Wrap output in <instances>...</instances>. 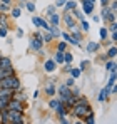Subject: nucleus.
<instances>
[{
  "mask_svg": "<svg viewBox=\"0 0 117 124\" xmlns=\"http://www.w3.org/2000/svg\"><path fill=\"white\" fill-rule=\"evenodd\" d=\"M97 50H99V44L97 42H89V44H87V52L92 54V52H97Z\"/></svg>",
  "mask_w": 117,
  "mask_h": 124,
  "instance_id": "14",
  "label": "nucleus"
},
{
  "mask_svg": "<svg viewBox=\"0 0 117 124\" xmlns=\"http://www.w3.org/2000/svg\"><path fill=\"white\" fill-rule=\"evenodd\" d=\"M20 14H22V10H20V8H14L10 15H12L14 19H19V17H20Z\"/></svg>",
  "mask_w": 117,
  "mask_h": 124,
  "instance_id": "35",
  "label": "nucleus"
},
{
  "mask_svg": "<svg viewBox=\"0 0 117 124\" xmlns=\"http://www.w3.org/2000/svg\"><path fill=\"white\" fill-rule=\"evenodd\" d=\"M47 14H49V15L55 14V5H50V7H47Z\"/></svg>",
  "mask_w": 117,
  "mask_h": 124,
  "instance_id": "41",
  "label": "nucleus"
},
{
  "mask_svg": "<svg viewBox=\"0 0 117 124\" xmlns=\"http://www.w3.org/2000/svg\"><path fill=\"white\" fill-rule=\"evenodd\" d=\"M70 76H72V77H74V79H75V77H79V76H80V69H75V67H72V69H70Z\"/></svg>",
  "mask_w": 117,
  "mask_h": 124,
  "instance_id": "30",
  "label": "nucleus"
},
{
  "mask_svg": "<svg viewBox=\"0 0 117 124\" xmlns=\"http://www.w3.org/2000/svg\"><path fill=\"white\" fill-rule=\"evenodd\" d=\"M0 2H2V3H5V5H10V2H12V0H0Z\"/></svg>",
  "mask_w": 117,
  "mask_h": 124,
  "instance_id": "51",
  "label": "nucleus"
},
{
  "mask_svg": "<svg viewBox=\"0 0 117 124\" xmlns=\"http://www.w3.org/2000/svg\"><path fill=\"white\" fill-rule=\"evenodd\" d=\"M72 59H74V55H72L70 52H64V62H65V64H70Z\"/></svg>",
  "mask_w": 117,
  "mask_h": 124,
  "instance_id": "24",
  "label": "nucleus"
},
{
  "mask_svg": "<svg viewBox=\"0 0 117 124\" xmlns=\"http://www.w3.org/2000/svg\"><path fill=\"white\" fill-rule=\"evenodd\" d=\"M8 76H15V74H14L12 65H10V67H7V69H0V81H2V79H5V77H8Z\"/></svg>",
  "mask_w": 117,
  "mask_h": 124,
  "instance_id": "8",
  "label": "nucleus"
},
{
  "mask_svg": "<svg viewBox=\"0 0 117 124\" xmlns=\"http://www.w3.org/2000/svg\"><path fill=\"white\" fill-rule=\"evenodd\" d=\"M8 101H10V99H7V97H0V107H2V109H7Z\"/></svg>",
  "mask_w": 117,
  "mask_h": 124,
  "instance_id": "33",
  "label": "nucleus"
},
{
  "mask_svg": "<svg viewBox=\"0 0 117 124\" xmlns=\"http://www.w3.org/2000/svg\"><path fill=\"white\" fill-rule=\"evenodd\" d=\"M64 7H65V10H74V8H75V7H77V3H75V2H74V0H67V2H65V5H64Z\"/></svg>",
  "mask_w": 117,
  "mask_h": 124,
  "instance_id": "20",
  "label": "nucleus"
},
{
  "mask_svg": "<svg viewBox=\"0 0 117 124\" xmlns=\"http://www.w3.org/2000/svg\"><path fill=\"white\" fill-rule=\"evenodd\" d=\"M64 20H65V23H67L70 29L75 27V22H74V19H72V14H65V15H64Z\"/></svg>",
  "mask_w": 117,
  "mask_h": 124,
  "instance_id": "12",
  "label": "nucleus"
},
{
  "mask_svg": "<svg viewBox=\"0 0 117 124\" xmlns=\"http://www.w3.org/2000/svg\"><path fill=\"white\" fill-rule=\"evenodd\" d=\"M100 3H102L104 7H107V3H109V0H100Z\"/></svg>",
  "mask_w": 117,
  "mask_h": 124,
  "instance_id": "50",
  "label": "nucleus"
},
{
  "mask_svg": "<svg viewBox=\"0 0 117 124\" xmlns=\"http://www.w3.org/2000/svg\"><path fill=\"white\" fill-rule=\"evenodd\" d=\"M10 65L12 64H10V59L8 57H0V69H7Z\"/></svg>",
  "mask_w": 117,
  "mask_h": 124,
  "instance_id": "16",
  "label": "nucleus"
},
{
  "mask_svg": "<svg viewBox=\"0 0 117 124\" xmlns=\"http://www.w3.org/2000/svg\"><path fill=\"white\" fill-rule=\"evenodd\" d=\"M50 20H52L54 25H57L58 20H60V15H58V14H52V15H50Z\"/></svg>",
  "mask_w": 117,
  "mask_h": 124,
  "instance_id": "32",
  "label": "nucleus"
},
{
  "mask_svg": "<svg viewBox=\"0 0 117 124\" xmlns=\"http://www.w3.org/2000/svg\"><path fill=\"white\" fill-rule=\"evenodd\" d=\"M57 49H58V52H65V49H67V44H65V42H58Z\"/></svg>",
  "mask_w": 117,
  "mask_h": 124,
  "instance_id": "36",
  "label": "nucleus"
},
{
  "mask_svg": "<svg viewBox=\"0 0 117 124\" xmlns=\"http://www.w3.org/2000/svg\"><path fill=\"white\" fill-rule=\"evenodd\" d=\"M116 81H117V70H114V72L110 74V79H109V82H107V87L110 89V87L116 84Z\"/></svg>",
  "mask_w": 117,
  "mask_h": 124,
  "instance_id": "19",
  "label": "nucleus"
},
{
  "mask_svg": "<svg viewBox=\"0 0 117 124\" xmlns=\"http://www.w3.org/2000/svg\"><path fill=\"white\" fill-rule=\"evenodd\" d=\"M60 124H69V121L65 117H60Z\"/></svg>",
  "mask_w": 117,
  "mask_h": 124,
  "instance_id": "47",
  "label": "nucleus"
},
{
  "mask_svg": "<svg viewBox=\"0 0 117 124\" xmlns=\"http://www.w3.org/2000/svg\"><path fill=\"white\" fill-rule=\"evenodd\" d=\"M0 87L17 91V89H20V81L15 77V76H8V77H5V79H2V81H0Z\"/></svg>",
  "mask_w": 117,
  "mask_h": 124,
  "instance_id": "2",
  "label": "nucleus"
},
{
  "mask_svg": "<svg viewBox=\"0 0 117 124\" xmlns=\"http://www.w3.org/2000/svg\"><path fill=\"white\" fill-rule=\"evenodd\" d=\"M107 34H109V32H107V29H105V27H102V29L99 30V35H100V39H102V40H104V39H107Z\"/></svg>",
  "mask_w": 117,
  "mask_h": 124,
  "instance_id": "31",
  "label": "nucleus"
},
{
  "mask_svg": "<svg viewBox=\"0 0 117 124\" xmlns=\"http://www.w3.org/2000/svg\"><path fill=\"white\" fill-rule=\"evenodd\" d=\"M42 39H44V42H50L52 39H54V35L49 32V34H45V35H42Z\"/></svg>",
  "mask_w": 117,
  "mask_h": 124,
  "instance_id": "39",
  "label": "nucleus"
},
{
  "mask_svg": "<svg viewBox=\"0 0 117 124\" xmlns=\"http://www.w3.org/2000/svg\"><path fill=\"white\" fill-rule=\"evenodd\" d=\"M105 67H107V70H109V72H114V70H117V64H116L114 61L107 62V65H105Z\"/></svg>",
  "mask_w": 117,
  "mask_h": 124,
  "instance_id": "23",
  "label": "nucleus"
},
{
  "mask_svg": "<svg viewBox=\"0 0 117 124\" xmlns=\"http://www.w3.org/2000/svg\"><path fill=\"white\" fill-rule=\"evenodd\" d=\"M55 111H57V114L60 116V117H65V114H67V109H65V104H64V102L60 104Z\"/></svg>",
  "mask_w": 117,
  "mask_h": 124,
  "instance_id": "18",
  "label": "nucleus"
},
{
  "mask_svg": "<svg viewBox=\"0 0 117 124\" xmlns=\"http://www.w3.org/2000/svg\"><path fill=\"white\" fill-rule=\"evenodd\" d=\"M10 124H23V121H17V123H10Z\"/></svg>",
  "mask_w": 117,
  "mask_h": 124,
  "instance_id": "52",
  "label": "nucleus"
},
{
  "mask_svg": "<svg viewBox=\"0 0 117 124\" xmlns=\"http://www.w3.org/2000/svg\"><path fill=\"white\" fill-rule=\"evenodd\" d=\"M55 64H64V52H58L55 54Z\"/></svg>",
  "mask_w": 117,
  "mask_h": 124,
  "instance_id": "26",
  "label": "nucleus"
},
{
  "mask_svg": "<svg viewBox=\"0 0 117 124\" xmlns=\"http://www.w3.org/2000/svg\"><path fill=\"white\" fill-rule=\"evenodd\" d=\"M58 96H60V101H62V102H65V101H67L70 96H74V94H72V91L69 89V85L62 84V85L58 87Z\"/></svg>",
  "mask_w": 117,
  "mask_h": 124,
  "instance_id": "3",
  "label": "nucleus"
},
{
  "mask_svg": "<svg viewBox=\"0 0 117 124\" xmlns=\"http://www.w3.org/2000/svg\"><path fill=\"white\" fill-rule=\"evenodd\" d=\"M75 124H84V123H75Z\"/></svg>",
  "mask_w": 117,
  "mask_h": 124,
  "instance_id": "53",
  "label": "nucleus"
},
{
  "mask_svg": "<svg viewBox=\"0 0 117 124\" xmlns=\"http://www.w3.org/2000/svg\"><path fill=\"white\" fill-rule=\"evenodd\" d=\"M112 32H117V22H110V27H109Z\"/></svg>",
  "mask_w": 117,
  "mask_h": 124,
  "instance_id": "44",
  "label": "nucleus"
},
{
  "mask_svg": "<svg viewBox=\"0 0 117 124\" xmlns=\"http://www.w3.org/2000/svg\"><path fill=\"white\" fill-rule=\"evenodd\" d=\"M8 34V27H0V37H7Z\"/></svg>",
  "mask_w": 117,
  "mask_h": 124,
  "instance_id": "38",
  "label": "nucleus"
},
{
  "mask_svg": "<svg viewBox=\"0 0 117 124\" xmlns=\"http://www.w3.org/2000/svg\"><path fill=\"white\" fill-rule=\"evenodd\" d=\"M7 116L10 123H17V121H23V112L22 111H10L7 109Z\"/></svg>",
  "mask_w": 117,
  "mask_h": 124,
  "instance_id": "4",
  "label": "nucleus"
},
{
  "mask_svg": "<svg viewBox=\"0 0 117 124\" xmlns=\"http://www.w3.org/2000/svg\"><path fill=\"white\" fill-rule=\"evenodd\" d=\"M116 55H117V47H110L109 52H107V57H109V59H114Z\"/></svg>",
  "mask_w": 117,
  "mask_h": 124,
  "instance_id": "25",
  "label": "nucleus"
},
{
  "mask_svg": "<svg viewBox=\"0 0 117 124\" xmlns=\"http://www.w3.org/2000/svg\"><path fill=\"white\" fill-rule=\"evenodd\" d=\"M12 99H17V101H20V102H23V101H25V96H23L22 92H15V91H14Z\"/></svg>",
  "mask_w": 117,
  "mask_h": 124,
  "instance_id": "22",
  "label": "nucleus"
},
{
  "mask_svg": "<svg viewBox=\"0 0 117 124\" xmlns=\"http://www.w3.org/2000/svg\"><path fill=\"white\" fill-rule=\"evenodd\" d=\"M0 25L2 27H8V23H7V14H0Z\"/></svg>",
  "mask_w": 117,
  "mask_h": 124,
  "instance_id": "27",
  "label": "nucleus"
},
{
  "mask_svg": "<svg viewBox=\"0 0 117 124\" xmlns=\"http://www.w3.org/2000/svg\"><path fill=\"white\" fill-rule=\"evenodd\" d=\"M17 35H19V37H22V35H23V30H22V29H19V30H17Z\"/></svg>",
  "mask_w": 117,
  "mask_h": 124,
  "instance_id": "49",
  "label": "nucleus"
},
{
  "mask_svg": "<svg viewBox=\"0 0 117 124\" xmlns=\"http://www.w3.org/2000/svg\"><path fill=\"white\" fill-rule=\"evenodd\" d=\"M32 22H34V25H35V27L45 29V30H47V27H49V23L44 20V19H40V17H32Z\"/></svg>",
  "mask_w": 117,
  "mask_h": 124,
  "instance_id": "7",
  "label": "nucleus"
},
{
  "mask_svg": "<svg viewBox=\"0 0 117 124\" xmlns=\"http://www.w3.org/2000/svg\"><path fill=\"white\" fill-rule=\"evenodd\" d=\"M45 92H47L49 96H55V85H54V84H47Z\"/></svg>",
  "mask_w": 117,
  "mask_h": 124,
  "instance_id": "21",
  "label": "nucleus"
},
{
  "mask_svg": "<svg viewBox=\"0 0 117 124\" xmlns=\"http://www.w3.org/2000/svg\"><path fill=\"white\" fill-rule=\"evenodd\" d=\"M117 92V85H112V87H110V94H116Z\"/></svg>",
  "mask_w": 117,
  "mask_h": 124,
  "instance_id": "46",
  "label": "nucleus"
},
{
  "mask_svg": "<svg viewBox=\"0 0 117 124\" xmlns=\"http://www.w3.org/2000/svg\"><path fill=\"white\" fill-rule=\"evenodd\" d=\"M112 40L117 42V32H112Z\"/></svg>",
  "mask_w": 117,
  "mask_h": 124,
  "instance_id": "48",
  "label": "nucleus"
},
{
  "mask_svg": "<svg viewBox=\"0 0 117 124\" xmlns=\"http://www.w3.org/2000/svg\"><path fill=\"white\" fill-rule=\"evenodd\" d=\"M74 81H75L74 77H70V79H67V82H65V85H69V87H72V85H74Z\"/></svg>",
  "mask_w": 117,
  "mask_h": 124,
  "instance_id": "45",
  "label": "nucleus"
},
{
  "mask_svg": "<svg viewBox=\"0 0 117 124\" xmlns=\"http://www.w3.org/2000/svg\"><path fill=\"white\" fill-rule=\"evenodd\" d=\"M60 35H62V37H64L65 40L69 42V44H74V45H80V44H79V42H75V40H74V39H72V35H70V34H67V32H62Z\"/></svg>",
  "mask_w": 117,
  "mask_h": 124,
  "instance_id": "17",
  "label": "nucleus"
},
{
  "mask_svg": "<svg viewBox=\"0 0 117 124\" xmlns=\"http://www.w3.org/2000/svg\"><path fill=\"white\" fill-rule=\"evenodd\" d=\"M72 107H74V109H72V114H74L75 117H87L89 114H92V109H90V106H89V102H87L85 97L75 99V104H74Z\"/></svg>",
  "mask_w": 117,
  "mask_h": 124,
  "instance_id": "1",
  "label": "nucleus"
},
{
  "mask_svg": "<svg viewBox=\"0 0 117 124\" xmlns=\"http://www.w3.org/2000/svg\"><path fill=\"white\" fill-rule=\"evenodd\" d=\"M109 94H110V89H109V87H105V89H102V91L99 92L97 99H99V101H100V102H104V101L107 99V96H109Z\"/></svg>",
  "mask_w": 117,
  "mask_h": 124,
  "instance_id": "9",
  "label": "nucleus"
},
{
  "mask_svg": "<svg viewBox=\"0 0 117 124\" xmlns=\"http://www.w3.org/2000/svg\"><path fill=\"white\" fill-rule=\"evenodd\" d=\"M85 124H95V121H94V114H89V116L85 117Z\"/></svg>",
  "mask_w": 117,
  "mask_h": 124,
  "instance_id": "37",
  "label": "nucleus"
},
{
  "mask_svg": "<svg viewBox=\"0 0 117 124\" xmlns=\"http://www.w3.org/2000/svg\"><path fill=\"white\" fill-rule=\"evenodd\" d=\"M65 2H67V0H57L54 5H55V7H64V5H65Z\"/></svg>",
  "mask_w": 117,
  "mask_h": 124,
  "instance_id": "43",
  "label": "nucleus"
},
{
  "mask_svg": "<svg viewBox=\"0 0 117 124\" xmlns=\"http://www.w3.org/2000/svg\"><path fill=\"white\" fill-rule=\"evenodd\" d=\"M80 27H82V30H84V32H87V30L90 29V27H89V22H87V20H80Z\"/></svg>",
  "mask_w": 117,
  "mask_h": 124,
  "instance_id": "34",
  "label": "nucleus"
},
{
  "mask_svg": "<svg viewBox=\"0 0 117 124\" xmlns=\"http://www.w3.org/2000/svg\"><path fill=\"white\" fill-rule=\"evenodd\" d=\"M27 10H29V12H35V5H34L32 2H27Z\"/></svg>",
  "mask_w": 117,
  "mask_h": 124,
  "instance_id": "40",
  "label": "nucleus"
},
{
  "mask_svg": "<svg viewBox=\"0 0 117 124\" xmlns=\"http://www.w3.org/2000/svg\"><path fill=\"white\" fill-rule=\"evenodd\" d=\"M44 69H45L47 72H54V70H55V61H45Z\"/></svg>",
  "mask_w": 117,
  "mask_h": 124,
  "instance_id": "10",
  "label": "nucleus"
},
{
  "mask_svg": "<svg viewBox=\"0 0 117 124\" xmlns=\"http://www.w3.org/2000/svg\"><path fill=\"white\" fill-rule=\"evenodd\" d=\"M12 94H14V91H12V89H3V87H0V97L12 99Z\"/></svg>",
  "mask_w": 117,
  "mask_h": 124,
  "instance_id": "11",
  "label": "nucleus"
},
{
  "mask_svg": "<svg viewBox=\"0 0 117 124\" xmlns=\"http://www.w3.org/2000/svg\"><path fill=\"white\" fill-rule=\"evenodd\" d=\"M20 2H25V0H20Z\"/></svg>",
  "mask_w": 117,
  "mask_h": 124,
  "instance_id": "54",
  "label": "nucleus"
},
{
  "mask_svg": "<svg viewBox=\"0 0 117 124\" xmlns=\"http://www.w3.org/2000/svg\"><path fill=\"white\" fill-rule=\"evenodd\" d=\"M42 42H44L42 35H40V34H35V35L32 37V40H30V47H32L34 50H40V49H42Z\"/></svg>",
  "mask_w": 117,
  "mask_h": 124,
  "instance_id": "5",
  "label": "nucleus"
},
{
  "mask_svg": "<svg viewBox=\"0 0 117 124\" xmlns=\"http://www.w3.org/2000/svg\"><path fill=\"white\" fill-rule=\"evenodd\" d=\"M60 104H62V101H60V99H52L49 106H50L52 109H57V107H58V106H60Z\"/></svg>",
  "mask_w": 117,
  "mask_h": 124,
  "instance_id": "28",
  "label": "nucleus"
},
{
  "mask_svg": "<svg viewBox=\"0 0 117 124\" xmlns=\"http://www.w3.org/2000/svg\"><path fill=\"white\" fill-rule=\"evenodd\" d=\"M84 3V14H92L94 12V3L92 2H82Z\"/></svg>",
  "mask_w": 117,
  "mask_h": 124,
  "instance_id": "13",
  "label": "nucleus"
},
{
  "mask_svg": "<svg viewBox=\"0 0 117 124\" xmlns=\"http://www.w3.org/2000/svg\"><path fill=\"white\" fill-rule=\"evenodd\" d=\"M8 7L10 5H5V3H0V12L3 14V12H8Z\"/></svg>",
  "mask_w": 117,
  "mask_h": 124,
  "instance_id": "42",
  "label": "nucleus"
},
{
  "mask_svg": "<svg viewBox=\"0 0 117 124\" xmlns=\"http://www.w3.org/2000/svg\"><path fill=\"white\" fill-rule=\"evenodd\" d=\"M7 109H10V111H22L23 112V104L17 101V99H10L8 104H7Z\"/></svg>",
  "mask_w": 117,
  "mask_h": 124,
  "instance_id": "6",
  "label": "nucleus"
},
{
  "mask_svg": "<svg viewBox=\"0 0 117 124\" xmlns=\"http://www.w3.org/2000/svg\"><path fill=\"white\" fill-rule=\"evenodd\" d=\"M72 15H74L75 19H79V20H84V14H82V12H79L77 8H74V10H72Z\"/></svg>",
  "mask_w": 117,
  "mask_h": 124,
  "instance_id": "29",
  "label": "nucleus"
},
{
  "mask_svg": "<svg viewBox=\"0 0 117 124\" xmlns=\"http://www.w3.org/2000/svg\"><path fill=\"white\" fill-rule=\"evenodd\" d=\"M47 32H50L54 37H58V35H60V30L57 29V25H49V27H47Z\"/></svg>",
  "mask_w": 117,
  "mask_h": 124,
  "instance_id": "15",
  "label": "nucleus"
}]
</instances>
